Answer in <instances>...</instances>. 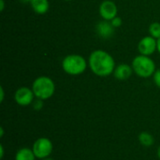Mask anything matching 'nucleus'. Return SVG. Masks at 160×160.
<instances>
[{"mask_svg":"<svg viewBox=\"0 0 160 160\" xmlns=\"http://www.w3.org/2000/svg\"><path fill=\"white\" fill-rule=\"evenodd\" d=\"M42 160H53L52 158H50V157L49 158H44V159H42Z\"/></svg>","mask_w":160,"mask_h":160,"instance_id":"obj_25","label":"nucleus"},{"mask_svg":"<svg viewBox=\"0 0 160 160\" xmlns=\"http://www.w3.org/2000/svg\"><path fill=\"white\" fill-rule=\"evenodd\" d=\"M153 81L155 82V84L160 88V69H157L153 75Z\"/></svg>","mask_w":160,"mask_h":160,"instance_id":"obj_16","label":"nucleus"},{"mask_svg":"<svg viewBox=\"0 0 160 160\" xmlns=\"http://www.w3.org/2000/svg\"><path fill=\"white\" fill-rule=\"evenodd\" d=\"M138 51L140 54L150 56L158 51V39L151 36L142 38L138 44Z\"/></svg>","mask_w":160,"mask_h":160,"instance_id":"obj_7","label":"nucleus"},{"mask_svg":"<svg viewBox=\"0 0 160 160\" xmlns=\"http://www.w3.org/2000/svg\"><path fill=\"white\" fill-rule=\"evenodd\" d=\"M88 66L98 77H109L113 74L116 67L113 57L104 50L93 51L88 58Z\"/></svg>","mask_w":160,"mask_h":160,"instance_id":"obj_1","label":"nucleus"},{"mask_svg":"<svg viewBox=\"0 0 160 160\" xmlns=\"http://www.w3.org/2000/svg\"><path fill=\"white\" fill-rule=\"evenodd\" d=\"M99 15L105 21H112L117 16V6L112 0H104L99 6Z\"/></svg>","mask_w":160,"mask_h":160,"instance_id":"obj_8","label":"nucleus"},{"mask_svg":"<svg viewBox=\"0 0 160 160\" xmlns=\"http://www.w3.org/2000/svg\"><path fill=\"white\" fill-rule=\"evenodd\" d=\"M96 31L98 35L105 39L112 38L114 34V27L110 21L102 20L96 25Z\"/></svg>","mask_w":160,"mask_h":160,"instance_id":"obj_9","label":"nucleus"},{"mask_svg":"<svg viewBox=\"0 0 160 160\" xmlns=\"http://www.w3.org/2000/svg\"><path fill=\"white\" fill-rule=\"evenodd\" d=\"M32 150L37 158L42 160L52 155L53 151V144L50 139L41 137L34 142Z\"/></svg>","mask_w":160,"mask_h":160,"instance_id":"obj_5","label":"nucleus"},{"mask_svg":"<svg viewBox=\"0 0 160 160\" xmlns=\"http://www.w3.org/2000/svg\"><path fill=\"white\" fill-rule=\"evenodd\" d=\"M36 156L32 148L22 147L15 154V160H36Z\"/></svg>","mask_w":160,"mask_h":160,"instance_id":"obj_12","label":"nucleus"},{"mask_svg":"<svg viewBox=\"0 0 160 160\" xmlns=\"http://www.w3.org/2000/svg\"><path fill=\"white\" fill-rule=\"evenodd\" d=\"M32 90L37 98L47 100L53 96L55 92V84L50 77L39 76L33 82Z\"/></svg>","mask_w":160,"mask_h":160,"instance_id":"obj_2","label":"nucleus"},{"mask_svg":"<svg viewBox=\"0 0 160 160\" xmlns=\"http://www.w3.org/2000/svg\"><path fill=\"white\" fill-rule=\"evenodd\" d=\"M43 101H44V100L36 98V99H35V100L33 101V103H32L33 109H34L35 111H40V110L43 108V105H44V102H43Z\"/></svg>","mask_w":160,"mask_h":160,"instance_id":"obj_15","label":"nucleus"},{"mask_svg":"<svg viewBox=\"0 0 160 160\" xmlns=\"http://www.w3.org/2000/svg\"><path fill=\"white\" fill-rule=\"evenodd\" d=\"M139 142L144 147H151L155 143V138L152 134L148 132H142L138 137Z\"/></svg>","mask_w":160,"mask_h":160,"instance_id":"obj_13","label":"nucleus"},{"mask_svg":"<svg viewBox=\"0 0 160 160\" xmlns=\"http://www.w3.org/2000/svg\"><path fill=\"white\" fill-rule=\"evenodd\" d=\"M35 98H36V97L34 95L32 88H29L26 86H22V87L18 88L14 93L15 102L22 107H26V106L32 105Z\"/></svg>","mask_w":160,"mask_h":160,"instance_id":"obj_6","label":"nucleus"},{"mask_svg":"<svg viewBox=\"0 0 160 160\" xmlns=\"http://www.w3.org/2000/svg\"><path fill=\"white\" fill-rule=\"evenodd\" d=\"M64 1H71V0H64Z\"/></svg>","mask_w":160,"mask_h":160,"instance_id":"obj_26","label":"nucleus"},{"mask_svg":"<svg viewBox=\"0 0 160 160\" xmlns=\"http://www.w3.org/2000/svg\"><path fill=\"white\" fill-rule=\"evenodd\" d=\"M133 72L134 71L131 66L128 64H120L115 67V69L113 71V76L115 79L119 81H126L131 77Z\"/></svg>","mask_w":160,"mask_h":160,"instance_id":"obj_10","label":"nucleus"},{"mask_svg":"<svg viewBox=\"0 0 160 160\" xmlns=\"http://www.w3.org/2000/svg\"><path fill=\"white\" fill-rule=\"evenodd\" d=\"M148 31L151 37L155 38L156 39L160 38V22H152L149 26Z\"/></svg>","mask_w":160,"mask_h":160,"instance_id":"obj_14","label":"nucleus"},{"mask_svg":"<svg viewBox=\"0 0 160 160\" xmlns=\"http://www.w3.org/2000/svg\"><path fill=\"white\" fill-rule=\"evenodd\" d=\"M4 133H5L4 128L1 127V128H0V137H1V138H3V137H4Z\"/></svg>","mask_w":160,"mask_h":160,"instance_id":"obj_21","label":"nucleus"},{"mask_svg":"<svg viewBox=\"0 0 160 160\" xmlns=\"http://www.w3.org/2000/svg\"><path fill=\"white\" fill-rule=\"evenodd\" d=\"M5 8V2L4 0H0V11H3Z\"/></svg>","mask_w":160,"mask_h":160,"instance_id":"obj_20","label":"nucleus"},{"mask_svg":"<svg viewBox=\"0 0 160 160\" xmlns=\"http://www.w3.org/2000/svg\"><path fill=\"white\" fill-rule=\"evenodd\" d=\"M5 155V150H4V146L2 144H0V159H3Z\"/></svg>","mask_w":160,"mask_h":160,"instance_id":"obj_19","label":"nucleus"},{"mask_svg":"<svg viewBox=\"0 0 160 160\" xmlns=\"http://www.w3.org/2000/svg\"><path fill=\"white\" fill-rule=\"evenodd\" d=\"M22 2H24V3H30L31 2V0H22Z\"/></svg>","mask_w":160,"mask_h":160,"instance_id":"obj_24","label":"nucleus"},{"mask_svg":"<svg viewBox=\"0 0 160 160\" xmlns=\"http://www.w3.org/2000/svg\"><path fill=\"white\" fill-rule=\"evenodd\" d=\"M5 98V92H4V88L1 86L0 87V102H3Z\"/></svg>","mask_w":160,"mask_h":160,"instance_id":"obj_18","label":"nucleus"},{"mask_svg":"<svg viewBox=\"0 0 160 160\" xmlns=\"http://www.w3.org/2000/svg\"><path fill=\"white\" fill-rule=\"evenodd\" d=\"M158 52H159L160 54V38L158 39Z\"/></svg>","mask_w":160,"mask_h":160,"instance_id":"obj_22","label":"nucleus"},{"mask_svg":"<svg viewBox=\"0 0 160 160\" xmlns=\"http://www.w3.org/2000/svg\"><path fill=\"white\" fill-rule=\"evenodd\" d=\"M134 73L142 79L150 78L154 75L156 69V64L150 56L146 55H137L131 64Z\"/></svg>","mask_w":160,"mask_h":160,"instance_id":"obj_4","label":"nucleus"},{"mask_svg":"<svg viewBox=\"0 0 160 160\" xmlns=\"http://www.w3.org/2000/svg\"><path fill=\"white\" fill-rule=\"evenodd\" d=\"M158 158L160 159V145L158 146Z\"/></svg>","mask_w":160,"mask_h":160,"instance_id":"obj_23","label":"nucleus"},{"mask_svg":"<svg viewBox=\"0 0 160 160\" xmlns=\"http://www.w3.org/2000/svg\"><path fill=\"white\" fill-rule=\"evenodd\" d=\"M111 22H112V26L114 27V28H117V27H119V26H121L122 25V19L120 18V17H118V16H116L115 18H113L112 21H110Z\"/></svg>","mask_w":160,"mask_h":160,"instance_id":"obj_17","label":"nucleus"},{"mask_svg":"<svg viewBox=\"0 0 160 160\" xmlns=\"http://www.w3.org/2000/svg\"><path fill=\"white\" fill-rule=\"evenodd\" d=\"M88 66V62L80 54H68L62 60L63 70L71 76L82 74Z\"/></svg>","mask_w":160,"mask_h":160,"instance_id":"obj_3","label":"nucleus"},{"mask_svg":"<svg viewBox=\"0 0 160 160\" xmlns=\"http://www.w3.org/2000/svg\"><path fill=\"white\" fill-rule=\"evenodd\" d=\"M32 9L37 14H45L50 8V4L48 0H31L30 2Z\"/></svg>","mask_w":160,"mask_h":160,"instance_id":"obj_11","label":"nucleus"}]
</instances>
